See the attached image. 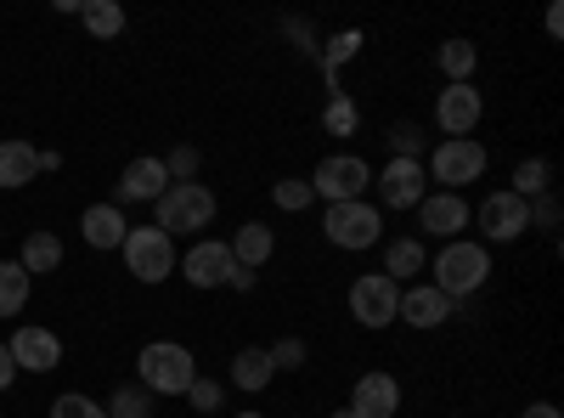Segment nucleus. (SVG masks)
I'll return each instance as SVG.
<instances>
[{"label": "nucleus", "instance_id": "nucleus-14", "mask_svg": "<svg viewBox=\"0 0 564 418\" xmlns=\"http://www.w3.org/2000/svg\"><path fill=\"white\" fill-rule=\"evenodd\" d=\"M164 187H170L164 159H130L119 175V204H159Z\"/></svg>", "mask_w": 564, "mask_h": 418}, {"label": "nucleus", "instance_id": "nucleus-42", "mask_svg": "<svg viewBox=\"0 0 564 418\" xmlns=\"http://www.w3.org/2000/svg\"><path fill=\"white\" fill-rule=\"evenodd\" d=\"M238 418H260V412H238Z\"/></svg>", "mask_w": 564, "mask_h": 418}, {"label": "nucleus", "instance_id": "nucleus-28", "mask_svg": "<svg viewBox=\"0 0 564 418\" xmlns=\"http://www.w3.org/2000/svg\"><path fill=\"white\" fill-rule=\"evenodd\" d=\"M153 412V390H141V385H119L108 396V418H148Z\"/></svg>", "mask_w": 564, "mask_h": 418}, {"label": "nucleus", "instance_id": "nucleus-5", "mask_svg": "<svg viewBox=\"0 0 564 418\" xmlns=\"http://www.w3.org/2000/svg\"><path fill=\"white\" fill-rule=\"evenodd\" d=\"M367 187H372V170H367V159H356V153H327V159L316 164V175H311V193L327 199V204H356Z\"/></svg>", "mask_w": 564, "mask_h": 418}, {"label": "nucleus", "instance_id": "nucleus-37", "mask_svg": "<svg viewBox=\"0 0 564 418\" xmlns=\"http://www.w3.org/2000/svg\"><path fill=\"white\" fill-rule=\"evenodd\" d=\"M12 379H18V362H12V351H7V345H0V390H7Z\"/></svg>", "mask_w": 564, "mask_h": 418}, {"label": "nucleus", "instance_id": "nucleus-12", "mask_svg": "<svg viewBox=\"0 0 564 418\" xmlns=\"http://www.w3.org/2000/svg\"><path fill=\"white\" fill-rule=\"evenodd\" d=\"M12 362H18V374H52V367L63 362V340L52 329H18L7 340Z\"/></svg>", "mask_w": 564, "mask_h": 418}, {"label": "nucleus", "instance_id": "nucleus-33", "mask_svg": "<svg viewBox=\"0 0 564 418\" xmlns=\"http://www.w3.org/2000/svg\"><path fill=\"white\" fill-rule=\"evenodd\" d=\"M423 153V130L417 125H390V159H417Z\"/></svg>", "mask_w": 564, "mask_h": 418}, {"label": "nucleus", "instance_id": "nucleus-30", "mask_svg": "<svg viewBox=\"0 0 564 418\" xmlns=\"http://www.w3.org/2000/svg\"><path fill=\"white\" fill-rule=\"evenodd\" d=\"M322 125H327V136H356V125H361V108L350 103V97H334L322 108Z\"/></svg>", "mask_w": 564, "mask_h": 418}, {"label": "nucleus", "instance_id": "nucleus-2", "mask_svg": "<svg viewBox=\"0 0 564 418\" xmlns=\"http://www.w3.org/2000/svg\"><path fill=\"white\" fill-rule=\"evenodd\" d=\"M430 271H435V289H441L446 300H463V294L486 289V277H491V255H486V244L452 238V244L441 249V260H435Z\"/></svg>", "mask_w": 564, "mask_h": 418}, {"label": "nucleus", "instance_id": "nucleus-18", "mask_svg": "<svg viewBox=\"0 0 564 418\" xmlns=\"http://www.w3.org/2000/svg\"><path fill=\"white\" fill-rule=\"evenodd\" d=\"M446 317H452V300H446L435 283L401 289V322H412V329H441Z\"/></svg>", "mask_w": 564, "mask_h": 418}, {"label": "nucleus", "instance_id": "nucleus-3", "mask_svg": "<svg viewBox=\"0 0 564 418\" xmlns=\"http://www.w3.org/2000/svg\"><path fill=\"white\" fill-rule=\"evenodd\" d=\"M159 210V232H204L209 221H215V193L204 187V181H175V187H164V199L153 204Z\"/></svg>", "mask_w": 564, "mask_h": 418}, {"label": "nucleus", "instance_id": "nucleus-38", "mask_svg": "<svg viewBox=\"0 0 564 418\" xmlns=\"http://www.w3.org/2000/svg\"><path fill=\"white\" fill-rule=\"evenodd\" d=\"M226 289H238V294H249V289H254V271H243V266H238V271H231V283H226Z\"/></svg>", "mask_w": 564, "mask_h": 418}, {"label": "nucleus", "instance_id": "nucleus-21", "mask_svg": "<svg viewBox=\"0 0 564 418\" xmlns=\"http://www.w3.org/2000/svg\"><path fill=\"white\" fill-rule=\"evenodd\" d=\"M40 175V153L29 142H0V187H29V181Z\"/></svg>", "mask_w": 564, "mask_h": 418}, {"label": "nucleus", "instance_id": "nucleus-19", "mask_svg": "<svg viewBox=\"0 0 564 418\" xmlns=\"http://www.w3.org/2000/svg\"><path fill=\"white\" fill-rule=\"evenodd\" d=\"M271 255H276V232H271L265 221H249V226H238V238H231V260H238L243 271H260Z\"/></svg>", "mask_w": 564, "mask_h": 418}, {"label": "nucleus", "instance_id": "nucleus-4", "mask_svg": "<svg viewBox=\"0 0 564 418\" xmlns=\"http://www.w3.org/2000/svg\"><path fill=\"white\" fill-rule=\"evenodd\" d=\"M124 266H130L135 283H164V277L181 266L175 238H170V232H159V226H130L124 232Z\"/></svg>", "mask_w": 564, "mask_h": 418}, {"label": "nucleus", "instance_id": "nucleus-34", "mask_svg": "<svg viewBox=\"0 0 564 418\" xmlns=\"http://www.w3.org/2000/svg\"><path fill=\"white\" fill-rule=\"evenodd\" d=\"M186 401H193L198 412H215L220 407V385L215 379H193V385H186Z\"/></svg>", "mask_w": 564, "mask_h": 418}, {"label": "nucleus", "instance_id": "nucleus-20", "mask_svg": "<svg viewBox=\"0 0 564 418\" xmlns=\"http://www.w3.org/2000/svg\"><path fill=\"white\" fill-rule=\"evenodd\" d=\"M276 379V367H271V356H265V345H249V351H238V356H231V385H238V390H265Z\"/></svg>", "mask_w": 564, "mask_h": 418}, {"label": "nucleus", "instance_id": "nucleus-40", "mask_svg": "<svg viewBox=\"0 0 564 418\" xmlns=\"http://www.w3.org/2000/svg\"><path fill=\"white\" fill-rule=\"evenodd\" d=\"M547 34H553V40L564 34V12H558V7H547Z\"/></svg>", "mask_w": 564, "mask_h": 418}, {"label": "nucleus", "instance_id": "nucleus-7", "mask_svg": "<svg viewBox=\"0 0 564 418\" xmlns=\"http://www.w3.org/2000/svg\"><path fill=\"white\" fill-rule=\"evenodd\" d=\"M379 226H384V215L372 210L367 199L327 204V215H322V232H327V244H334V249H372V244H379Z\"/></svg>", "mask_w": 564, "mask_h": 418}, {"label": "nucleus", "instance_id": "nucleus-29", "mask_svg": "<svg viewBox=\"0 0 564 418\" xmlns=\"http://www.w3.org/2000/svg\"><path fill=\"white\" fill-rule=\"evenodd\" d=\"M265 356H271V367H276V374H300V367L311 362V351H305V340H300V334H289V340L265 345Z\"/></svg>", "mask_w": 564, "mask_h": 418}, {"label": "nucleus", "instance_id": "nucleus-36", "mask_svg": "<svg viewBox=\"0 0 564 418\" xmlns=\"http://www.w3.org/2000/svg\"><path fill=\"white\" fill-rule=\"evenodd\" d=\"M525 210H531V226H542V232H553V226H558V204H553L547 193H542V199H531Z\"/></svg>", "mask_w": 564, "mask_h": 418}, {"label": "nucleus", "instance_id": "nucleus-24", "mask_svg": "<svg viewBox=\"0 0 564 418\" xmlns=\"http://www.w3.org/2000/svg\"><path fill=\"white\" fill-rule=\"evenodd\" d=\"M29 283H34V277L18 260H0V317H18L29 306Z\"/></svg>", "mask_w": 564, "mask_h": 418}, {"label": "nucleus", "instance_id": "nucleus-32", "mask_svg": "<svg viewBox=\"0 0 564 418\" xmlns=\"http://www.w3.org/2000/svg\"><path fill=\"white\" fill-rule=\"evenodd\" d=\"M52 418H108V407L90 401V396H79V390H68V396L52 401Z\"/></svg>", "mask_w": 564, "mask_h": 418}, {"label": "nucleus", "instance_id": "nucleus-8", "mask_svg": "<svg viewBox=\"0 0 564 418\" xmlns=\"http://www.w3.org/2000/svg\"><path fill=\"white\" fill-rule=\"evenodd\" d=\"M350 317L361 322V329H390V322L401 317V283L384 271H367L350 283Z\"/></svg>", "mask_w": 564, "mask_h": 418}, {"label": "nucleus", "instance_id": "nucleus-31", "mask_svg": "<svg viewBox=\"0 0 564 418\" xmlns=\"http://www.w3.org/2000/svg\"><path fill=\"white\" fill-rule=\"evenodd\" d=\"M271 199H276V210H311V204H316V193H311V181H300V175H289V181H276V187H271Z\"/></svg>", "mask_w": 564, "mask_h": 418}, {"label": "nucleus", "instance_id": "nucleus-22", "mask_svg": "<svg viewBox=\"0 0 564 418\" xmlns=\"http://www.w3.org/2000/svg\"><path fill=\"white\" fill-rule=\"evenodd\" d=\"M29 277H45L63 266V238H52V232H29L23 238V260H18Z\"/></svg>", "mask_w": 564, "mask_h": 418}, {"label": "nucleus", "instance_id": "nucleus-11", "mask_svg": "<svg viewBox=\"0 0 564 418\" xmlns=\"http://www.w3.org/2000/svg\"><path fill=\"white\" fill-rule=\"evenodd\" d=\"M480 114H486V97H480L475 85H446L441 97H435V119H441V130H446V142H452V136L475 130Z\"/></svg>", "mask_w": 564, "mask_h": 418}, {"label": "nucleus", "instance_id": "nucleus-17", "mask_svg": "<svg viewBox=\"0 0 564 418\" xmlns=\"http://www.w3.org/2000/svg\"><path fill=\"white\" fill-rule=\"evenodd\" d=\"M124 210L119 204H90L85 215H79V238L90 244V249H124Z\"/></svg>", "mask_w": 564, "mask_h": 418}, {"label": "nucleus", "instance_id": "nucleus-10", "mask_svg": "<svg viewBox=\"0 0 564 418\" xmlns=\"http://www.w3.org/2000/svg\"><path fill=\"white\" fill-rule=\"evenodd\" d=\"M423 193H430V175H423V159H390L379 175V199L390 210H417Z\"/></svg>", "mask_w": 564, "mask_h": 418}, {"label": "nucleus", "instance_id": "nucleus-16", "mask_svg": "<svg viewBox=\"0 0 564 418\" xmlns=\"http://www.w3.org/2000/svg\"><path fill=\"white\" fill-rule=\"evenodd\" d=\"M417 226H423V232H435V238H457V232L468 226V204H463V193H423V204H417Z\"/></svg>", "mask_w": 564, "mask_h": 418}, {"label": "nucleus", "instance_id": "nucleus-26", "mask_svg": "<svg viewBox=\"0 0 564 418\" xmlns=\"http://www.w3.org/2000/svg\"><path fill=\"white\" fill-rule=\"evenodd\" d=\"M412 271H423V244L417 238H395L390 249H384V277H412Z\"/></svg>", "mask_w": 564, "mask_h": 418}, {"label": "nucleus", "instance_id": "nucleus-1", "mask_svg": "<svg viewBox=\"0 0 564 418\" xmlns=\"http://www.w3.org/2000/svg\"><path fill=\"white\" fill-rule=\"evenodd\" d=\"M135 374H141V390H153V396H186V385L198 379V362L175 340H153V345H141Z\"/></svg>", "mask_w": 564, "mask_h": 418}, {"label": "nucleus", "instance_id": "nucleus-39", "mask_svg": "<svg viewBox=\"0 0 564 418\" xmlns=\"http://www.w3.org/2000/svg\"><path fill=\"white\" fill-rule=\"evenodd\" d=\"M525 418H558V407H553V401H531Z\"/></svg>", "mask_w": 564, "mask_h": 418}, {"label": "nucleus", "instance_id": "nucleus-6", "mask_svg": "<svg viewBox=\"0 0 564 418\" xmlns=\"http://www.w3.org/2000/svg\"><path fill=\"white\" fill-rule=\"evenodd\" d=\"M423 175H435L446 193H457V187H468V181L486 175V148L475 142V136H452V142H441V148L430 153Z\"/></svg>", "mask_w": 564, "mask_h": 418}, {"label": "nucleus", "instance_id": "nucleus-15", "mask_svg": "<svg viewBox=\"0 0 564 418\" xmlns=\"http://www.w3.org/2000/svg\"><path fill=\"white\" fill-rule=\"evenodd\" d=\"M350 412H356V418H395V412H401V385H395V374H361V379H356V396H350Z\"/></svg>", "mask_w": 564, "mask_h": 418}, {"label": "nucleus", "instance_id": "nucleus-35", "mask_svg": "<svg viewBox=\"0 0 564 418\" xmlns=\"http://www.w3.org/2000/svg\"><path fill=\"white\" fill-rule=\"evenodd\" d=\"M164 170H170L175 181H193V175H198V148H175Z\"/></svg>", "mask_w": 564, "mask_h": 418}, {"label": "nucleus", "instance_id": "nucleus-23", "mask_svg": "<svg viewBox=\"0 0 564 418\" xmlns=\"http://www.w3.org/2000/svg\"><path fill=\"white\" fill-rule=\"evenodd\" d=\"M79 23L97 40H113V34H124V7L119 0H79Z\"/></svg>", "mask_w": 564, "mask_h": 418}, {"label": "nucleus", "instance_id": "nucleus-9", "mask_svg": "<svg viewBox=\"0 0 564 418\" xmlns=\"http://www.w3.org/2000/svg\"><path fill=\"white\" fill-rule=\"evenodd\" d=\"M231 271H238V260H231V244H193L181 255V277L193 289H226L231 283Z\"/></svg>", "mask_w": 564, "mask_h": 418}, {"label": "nucleus", "instance_id": "nucleus-41", "mask_svg": "<svg viewBox=\"0 0 564 418\" xmlns=\"http://www.w3.org/2000/svg\"><path fill=\"white\" fill-rule=\"evenodd\" d=\"M334 418H356V412H350V407H339V412H334Z\"/></svg>", "mask_w": 564, "mask_h": 418}, {"label": "nucleus", "instance_id": "nucleus-13", "mask_svg": "<svg viewBox=\"0 0 564 418\" xmlns=\"http://www.w3.org/2000/svg\"><path fill=\"white\" fill-rule=\"evenodd\" d=\"M480 226H486V244H513L531 226V210H525V199H513V193H486Z\"/></svg>", "mask_w": 564, "mask_h": 418}, {"label": "nucleus", "instance_id": "nucleus-25", "mask_svg": "<svg viewBox=\"0 0 564 418\" xmlns=\"http://www.w3.org/2000/svg\"><path fill=\"white\" fill-rule=\"evenodd\" d=\"M475 63H480V52H475L468 40H446V45H441V74H446L452 85H468Z\"/></svg>", "mask_w": 564, "mask_h": 418}, {"label": "nucleus", "instance_id": "nucleus-27", "mask_svg": "<svg viewBox=\"0 0 564 418\" xmlns=\"http://www.w3.org/2000/svg\"><path fill=\"white\" fill-rule=\"evenodd\" d=\"M547 175H553V170H547V159H525L520 170H513V187H508V193L531 204V199H542V193H547Z\"/></svg>", "mask_w": 564, "mask_h": 418}]
</instances>
